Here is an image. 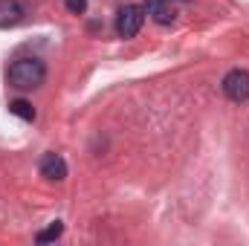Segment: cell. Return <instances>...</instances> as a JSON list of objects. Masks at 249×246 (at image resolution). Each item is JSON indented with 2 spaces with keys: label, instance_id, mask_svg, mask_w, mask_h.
Returning <instances> with one entry per match:
<instances>
[{
  "label": "cell",
  "instance_id": "cell-1",
  "mask_svg": "<svg viewBox=\"0 0 249 246\" xmlns=\"http://www.w3.org/2000/svg\"><path fill=\"white\" fill-rule=\"evenodd\" d=\"M6 78H9V84L15 90H35L47 78V64L41 61V58H32V55L29 58H18L9 67Z\"/></svg>",
  "mask_w": 249,
  "mask_h": 246
},
{
  "label": "cell",
  "instance_id": "cell-2",
  "mask_svg": "<svg viewBox=\"0 0 249 246\" xmlns=\"http://www.w3.org/2000/svg\"><path fill=\"white\" fill-rule=\"evenodd\" d=\"M220 87H223L226 99H232V102H238V105L249 102V70H244V67L229 70V72L223 75Z\"/></svg>",
  "mask_w": 249,
  "mask_h": 246
},
{
  "label": "cell",
  "instance_id": "cell-3",
  "mask_svg": "<svg viewBox=\"0 0 249 246\" xmlns=\"http://www.w3.org/2000/svg\"><path fill=\"white\" fill-rule=\"evenodd\" d=\"M142 23H145V15H142L139 6H122L119 15H116V32H119V38H136L139 29H142Z\"/></svg>",
  "mask_w": 249,
  "mask_h": 246
},
{
  "label": "cell",
  "instance_id": "cell-4",
  "mask_svg": "<svg viewBox=\"0 0 249 246\" xmlns=\"http://www.w3.org/2000/svg\"><path fill=\"white\" fill-rule=\"evenodd\" d=\"M38 171H41L44 180H50V183H61V180H67V159H64L61 154H44Z\"/></svg>",
  "mask_w": 249,
  "mask_h": 246
},
{
  "label": "cell",
  "instance_id": "cell-5",
  "mask_svg": "<svg viewBox=\"0 0 249 246\" xmlns=\"http://www.w3.org/2000/svg\"><path fill=\"white\" fill-rule=\"evenodd\" d=\"M145 12L157 20V23H162V26H168L171 20H174V6H171V0H148V6H145Z\"/></svg>",
  "mask_w": 249,
  "mask_h": 246
},
{
  "label": "cell",
  "instance_id": "cell-6",
  "mask_svg": "<svg viewBox=\"0 0 249 246\" xmlns=\"http://www.w3.org/2000/svg\"><path fill=\"white\" fill-rule=\"evenodd\" d=\"M20 18H23V9L18 0H0V29L20 23Z\"/></svg>",
  "mask_w": 249,
  "mask_h": 246
},
{
  "label": "cell",
  "instance_id": "cell-7",
  "mask_svg": "<svg viewBox=\"0 0 249 246\" xmlns=\"http://www.w3.org/2000/svg\"><path fill=\"white\" fill-rule=\"evenodd\" d=\"M9 113L18 116V119H23V122H35V107H32L29 102H23V99L9 102Z\"/></svg>",
  "mask_w": 249,
  "mask_h": 246
},
{
  "label": "cell",
  "instance_id": "cell-8",
  "mask_svg": "<svg viewBox=\"0 0 249 246\" xmlns=\"http://www.w3.org/2000/svg\"><path fill=\"white\" fill-rule=\"evenodd\" d=\"M61 235H64V223L55 220V223H50L47 229H41V232L35 235V241H38V244H53V241H58Z\"/></svg>",
  "mask_w": 249,
  "mask_h": 246
},
{
  "label": "cell",
  "instance_id": "cell-9",
  "mask_svg": "<svg viewBox=\"0 0 249 246\" xmlns=\"http://www.w3.org/2000/svg\"><path fill=\"white\" fill-rule=\"evenodd\" d=\"M67 9L72 15H84L87 12V0H67Z\"/></svg>",
  "mask_w": 249,
  "mask_h": 246
}]
</instances>
